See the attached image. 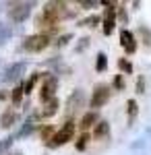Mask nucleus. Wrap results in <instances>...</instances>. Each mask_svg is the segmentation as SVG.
Instances as JSON below:
<instances>
[{"label":"nucleus","instance_id":"1","mask_svg":"<svg viewBox=\"0 0 151 155\" xmlns=\"http://www.w3.org/2000/svg\"><path fill=\"white\" fill-rule=\"evenodd\" d=\"M72 137H75V122L72 120H66L64 124H62V128H60L52 139H50V143H48V147H60V145L69 143V141H72Z\"/></svg>","mask_w":151,"mask_h":155},{"label":"nucleus","instance_id":"2","mask_svg":"<svg viewBox=\"0 0 151 155\" xmlns=\"http://www.w3.org/2000/svg\"><path fill=\"white\" fill-rule=\"evenodd\" d=\"M50 44V35L46 33H37V35H29L23 41V50L25 52H42L44 48H48Z\"/></svg>","mask_w":151,"mask_h":155},{"label":"nucleus","instance_id":"3","mask_svg":"<svg viewBox=\"0 0 151 155\" xmlns=\"http://www.w3.org/2000/svg\"><path fill=\"white\" fill-rule=\"evenodd\" d=\"M56 87H58V79L48 74L44 77V83H42V89H39V99L48 104L50 99H54V93H56Z\"/></svg>","mask_w":151,"mask_h":155},{"label":"nucleus","instance_id":"4","mask_svg":"<svg viewBox=\"0 0 151 155\" xmlns=\"http://www.w3.org/2000/svg\"><path fill=\"white\" fill-rule=\"evenodd\" d=\"M112 95V91H110V87L108 85H95V89H93V97H91V107L93 110H97V107H102L108 104V99Z\"/></svg>","mask_w":151,"mask_h":155},{"label":"nucleus","instance_id":"5","mask_svg":"<svg viewBox=\"0 0 151 155\" xmlns=\"http://www.w3.org/2000/svg\"><path fill=\"white\" fill-rule=\"evenodd\" d=\"M31 6H33V2H23V4H15V8H11L8 12V17H11V21L15 23H23L25 19L31 15Z\"/></svg>","mask_w":151,"mask_h":155},{"label":"nucleus","instance_id":"6","mask_svg":"<svg viewBox=\"0 0 151 155\" xmlns=\"http://www.w3.org/2000/svg\"><path fill=\"white\" fill-rule=\"evenodd\" d=\"M104 4H108V8H106V12H104L102 25H104V33H106V35H110V33L114 31V25H116V15H118V11L114 8V4H110V2H104Z\"/></svg>","mask_w":151,"mask_h":155},{"label":"nucleus","instance_id":"7","mask_svg":"<svg viewBox=\"0 0 151 155\" xmlns=\"http://www.w3.org/2000/svg\"><path fill=\"white\" fill-rule=\"evenodd\" d=\"M120 46L124 48L126 54H135L137 52V39H135V35L128 29H122L120 31Z\"/></svg>","mask_w":151,"mask_h":155},{"label":"nucleus","instance_id":"8","mask_svg":"<svg viewBox=\"0 0 151 155\" xmlns=\"http://www.w3.org/2000/svg\"><path fill=\"white\" fill-rule=\"evenodd\" d=\"M25 68H27L25 62H15V64H11L6 68V72H4V81H19L21 74L25 72Z\"/></svg>","mask_w":151,"mask_h":155},{"label":"nucleus","instance_id":"9","mask_svg":"<svg viewBox=\"0 0 151 155\" xmlns=\"http://www.w3.org/2000/svg\"><path fill=\"white\" fill-rule=\"evenodd\" d=\"M35 118L33 116H31V118H27L23 122V126H21V128H19V132H17V139H25V137H29V134H31V132L35 130Z\"/></svg>","mask_w":151,"mask_h":155},{"label":"nucleus","instance_id":"10","mask_svg":"<svg viewBox=\"0 0 151 155\" xmlns=\"http://www.w3.org/2000/svg\"><path fill=\"white\" fill-rule=\"evenodd\" d=\"M108 134H110V124L102 120V122H97L95 124V130H93V137L95 139H108Z\"/></svg>","mask_w":151,"mask_h":155},{"label":"nucleus","instance_id":"11","mask_svg":"<svg viewBox=\"0 0 151 155\" xmlns=\"http://www.w3.org/2000/svg\"><path fill=\"white\" fill-rule=\"evenodd\" d=\"M95 124H97V114H95V112H87V114L81 118V128H83V132L87 130V128H91V126H95Z\"/></svg>","mask_w":151,"mask_h":155},{"label":"nucleus","instance_id":"12","mask_svg":"<svg viewBox=\"0 0 151 155\" xmlns=\"http://www.w3.org/2000/svg\"><path fill=\"white\" fill-rule=\"evenodd\" d=\"M56 112H58V99L54 97V99H50L46 104V110L42 112V116H44V118H50V116H54Z\"/></svg>","mask_w":151,"mask_h":155},{"label":"nucleus","instance_id":"13","mask_svg":"<svg viewBox=\"0 0 151 155\" xmlns=\"http://www.w3.org/2000/svg\"><path fill=\"white\" fill-rule=\"evenodd\" d=\"M15 120H17V114H15L12 110H8V112H4V114H2V118H0V126L8 128V126L15 124Z\"/></svg>","mask_w":151,"mask_h":155},{"label":"nucleus","instance_id":"14","mask_svg":"<svg viewBox=\"0 0 151 155\" xmlns=\"http://www.w3.org/2000/svg\"><path fill=\"white\" fill-rule=\"evenodd\" d=\"M106 68H108V56H106L104 52H99V54H97V60H95V71L102 72V71H106Z\"/></svg>","mask_w":151,"mask_h":155},{"label":"nucleus","instance_id":"15","mask_svg":"<svg viewBox=\"0 0 151 155\" xmlns=\"http://www.w3.org/2000/svg\"><path fill=\"white\" fill-rule=\"evenodd\" d=\"M79 99H81V91L77 89V91H75V93L69 97V101H66V104H69V112H70V114L77 110V106H79Z\"/></svg>","mask_w":151,"mask_h":155},{"label":"nucleus","instance_id":"16","mask_svg":"<svg viewBox=\"0 0 151 155\" xmlns=\"http://www.w3.org/2000/svg\"><path fill=\"white\" fill-rule=\"evenodd\" d=\"M23 93H25V87L21 83L17 85V87H15V89H12V104H15V106H19V104H21V99H23Z\"/></svg>","mask_w":151,"mask_h":155},{"label":"nucleus","instance_id":"17","mask_svg":"<svg viewBox=\"0 0 151 155\" xmlns=\"http://www.w3.org/2000/svg\"><path fill=\"white\" fill-rule=\"evenodd\" d=\"M11 33H12V31H11V27H8V25L0 23V44H4V41L11 37Z\"/></svg>","mask_w":151,"mask_h":155},{"label":"nucleus","instance_id":"18","mask_svg":"<svg viewBox=\"0 0 151 155\" xmlns=\"http://www.w3.org/2000/svg\"><path fill=\"white\" fill-rule=\"evenodd\" d=\"M12 141H15L12 137H6V139H2V141H0V155H4L6 151H8V149H11Z\"/></svg>","mask_w":151,"mask_h":155},{"label":"nucleus","instance_id":"19","mask_svg":"<svg viewBox=\"0 0 151 155\" xmlns=\"http://www.w3.org/2000/svg\"><path fill=\"white\" fill-rule=\"evenodd\" d=\"M128 120H133L135 116H137V101L135 99H128Z\"/></svg>","mask_w":151,"mask_h":155},{"label":"nucleus","instance_id":"20","mask_svg":"<svg viewBox=\"0 0 151 155\" xmlns=\"http://www.w3.org/2000/svg\"><path fill=\"white\" fill-rule=\"evenodd\" d=\"M87 141H89V134H87V132H83L81 137H79V143H77V149H79V151H83V149L87 147Z\"/></svg>","mask_w":151,"mask_h":155},{"label":"nucleus","instance_id":"21","mask_svg":"<svg viewBox=\"0 0 151 155\" xmlns=\"http://www.w3.org/2000/svg\"><path fill=\"white\" fill-rule=\"evenodd\" d=\"M37 79H39V74H33V77H31V79L27 81V85H25V93H31V91H33L35 81H37Z\"/></svg>","mask_w":151,"mask_h":155},{"label":"nucleus","instance_id":"22","mask_svg":"<svg viewBox=\"0 0 151 155\" xmlns=\"http://www.w3.org/2000/svg\"><path fill=\"white\" fill-rule=\"evenodd\" d=\"M118 66L126 72V74H130V72H133V66H130V62H126V60H118Z\"/></svg>","mask_w":151,"mask_h":155},{"label":"nucleus","instance_id":"23","mask_svg":"<svg viewBox=\"0 0 151 155\" xmlns=\"http://www.w3.org/2000/svg\"><path fill=\"white\" fill-rule=\"evenodd\" d=\"M114 87H116V89H124V79H122L120 74L114 79Z\"/></svg>","mask_w":151,"mask_h":155},{"label":"nucleus","instance_id":"24","mask_svg":"<svg viewBox=\"0 0 151 155\" xmlns=\"http://www.w3.org/2000/svg\"><path fill=\"white\" fill-rule=\"evenodd\" d=\"M99 19L97 17H89V19H85V21H81V25H93V23H97Z\"/></svg>","mask_w":151,"mask_h":155},{"label":"nucleus","instance_id":"25","mask_svg":"<svg viewBox=\"0 0 151 155\" xmlns=\"http://www.w3.org/2000/svg\"><path fill=\"white\" fill-rule=\"evenodd\" d=\"M79 4H81L83 8H85V6H87V8H91V6H97V4H99V2H89V0H87V2H85V0H83V2H79Z\"/></svg>","mask_w":151,"mask_h":155},{"label":"nucleus","instance_id":"26","mask_svg":"<svg viewBox=\"0 0 151 155\" xmlns=\"http://www.w3.org/2000/svg\"><path fill=\"white\" fill-rule=\"evenodd\" d=\"M137 89H139V93H143V89H145V79L139 77V83H137Z\"/></svg>","mask_w":151,"mask_h":155},{"label":"nucleus","instance_id":"27","mask_svg":"<svg viewBox=\"0 0 151 155\" xmlns=\"http://www.w3.org/2000/svg\"><path fill=\"white\" fill-rule=\"evenodd\" d=\"M69 39H70V35H64V37H62V39H60V41H58V44H60V46H64V44H66Z\"/></svg>","mask_w":151,"mask_h":155},{"label":"nucleus","instance_id":"28","mask_svg":"<svg viewBox=\"0 0 151 155\" xmlns=\"http://www.w3.org/2000/svg\"><path fill=\"white\" fill-rule=\"evenodd\" d=\"M0 99H4V93H0Z\"/></svg>","mask_w":151,"mask_h":155}]
</instances>
